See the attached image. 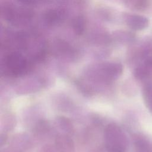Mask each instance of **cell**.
I'll use <instances>...</instances> for the list:
<instances>
[{"mask_svg":"<svg viewBox=\"0 0 152 152\" xmlns=\"http://www.w3.org/2000/svg\"><path fill=\"white\" fill-rule=\"evenodd\" d=\"M134 76L136 80L144 83L152 80V56L147 57L136 66Z\"/></svg>","mask_w":152,"mask_h":152,"instance_id":"obj_1","label":"cell"},{"mask_svg":"<svg viewBox=\"0 0 152 152\" xmlns=\"http://www.w3.org/2000/svg\"><path fill=\"white\" fill-rule=\"evenodd\" d=\"M124 19L126 24L132 30L141 31L145 29L149 25L148 19L142 15L125 13Z\"/></svg>","mask_w":152,"mask_h":152,"instance_id":"obj_2","label":"cell"},{"mask_svg":"<svg viewBox=\"0 0 152 152\" xmlns=\"http://www.w3.org/2000/svg\"><path fill=\"white\" fill-rule=\"evenodd\" d=\"M6 64L13 73L20 74L26 68L27 64L24 58L18 53H11L6 59Z\"/></svg>","mask_w":152,"mask_h":152,"instance_id":"obj_3","label":"cell"},{"mask_svg":"<svg viewBox=\"0 0 152 152\" xmlns=\"http://www.w3.org/2000/svg\"><path fill=\"white\" fill-rule=\"evenodd\" d=\"M136 152H152V141L144 135L138 134L135 137Z\"/></svg>","mask_w":152,"mask_h":152,"instance_id":"obj_4","label":"cell"},{"mask_svg":"<svg viewBox=\"0 0 152 152\" xmlns=\"http://www.w3.org/2000/svg\"><path fill=\"white\" fill-rule=\"evenodd\" d=\"M142 96L145 106L152 113V80L144 83Z\"/></svg>","mask_w":152,"mask_h":152,"instance_id":"obj_5","label":"cell"},{"mask_svg":"<svg viewBox=\"0 0 152 152\" xmlns=\"http://www.w3.org/2000/svg\"><path fill=\"white\" fill-rule=\"evenodd\" d=\"M126 5L135 11L139 12H144L148 10L151 6V3L146 0H134L128 1L125 2Z\"/></svg>","mask_w":152,"mask_h":152,"instance_id":"obj_6","label":"cell"},{"mask_svg":"<svg viewBox=\"0 0 152 152\" xmlns=\"http://www.w3.org/2000/svg\"><path fill=\"white\" fill-rule=\"evenodd\" d=\"M62 13V11L58 10V9L49 10V11H47L46 13L45 14V15H46L45 18H46L47 22H48V23H54V22H56V21H58V20H59Z\"/></svg>","mask_w":152,"mask_h":152,"instance_id":"obj_7","label":"cell"},{"mask_svg":"<svg viewBox=\"0 0 152 152\" xmlns=\"http://www.w3.org/2000/svg\"><path fill=\"white\" fill-rule=\"evenodd\" d=\"M73 27L75 33L81 34L84 28V20L81 17H78L73 22Z\"/></svg>","mask_w":152,"mask_h":152,"instance_id":"obj_8","label":"cell"}]
</instances>
